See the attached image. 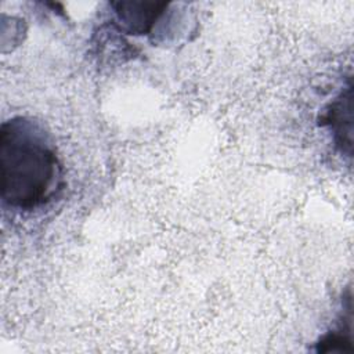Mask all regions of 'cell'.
I'll list each match as a JSON object with an SVG mask.
<instances>
[{
	"label": "cell",
	"instance_id": "6da1fadb",
	"mask_svg": "<svg viewBox=\"0 0 354 354\" xmlns=\"http://www.w3.org/2000/svg\"><path fill=\"white\" fill-rule=\"evenodd\" d=\"M0 166L3 203L32 210L46 205L62 187V165L41 123L17 116L1 124Z\"/></svg>",
	"mask_w": 354,
	"mask_h": 354
},
{
	"label": "cell",
	"instance_id": "7a4b0ae2",
	"mask_svg": "<svg viewBox=\"0 0 354 354\" xmlns=\"http://www.w3.org/2000/svg\"><path fill=\"white\" fill-rule=\"evenodd\" d=\"M118 19L130 35L149 33L167 8L166 3H113Z\"/></svg>",
	"mask_w": 354,
	"mask_h": 354
},
{
	"label": "cell",
	"instance_id": "3957f363",
	"mask_svg": "<svg viewBox=\"0 0 354 354\" xmlns=\"http://www.w3.org/2000/svg\"><path fill=\"white\" fill-rule=\"evenodd\" d=\"M336 144L343 152L351 153V86L330 104V109L325 115Z\"/></svg>",
	"mask_w": 354,
	"mask_h": 354
}]
</instances>
